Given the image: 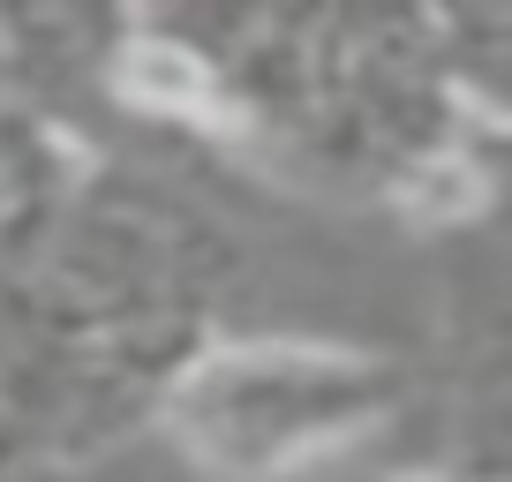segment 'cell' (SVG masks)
<instances>
[{
  "mask_svg": "<svg viewBox=\"0 0 512 482\" xmlns=\"http://www.w3.org/2000/svg\"><path fill=\"white\" fill-rule=\"evenodd\" d=\"M407 211H415V219H467V211H482V174L460 166V159L422 166V174L407 181Z\"/></svg>",
  "mask_w": 512,
  "mask_h": 482,
  "instance_id": "cell-2",
  "label": "cell"
},
{
  "mask_svg": "<svg viewBox=\"0 0 512 482\" xmlns=\"http://www.w3.org/2000/svg\"><path fill=\"white\" fill-rule=\"evenodd\" d=\"M121 91L136 106H159V113H219V91H211L204 61L181 46H128L121 53Z\"/></svg>",
  "mask_w": 512,
  "mask_h": 482,
  "instance_id": "cell-1",
  "label": "cell"
}]
</instances>
